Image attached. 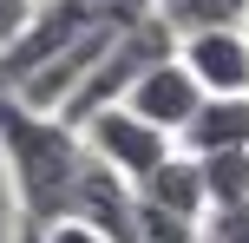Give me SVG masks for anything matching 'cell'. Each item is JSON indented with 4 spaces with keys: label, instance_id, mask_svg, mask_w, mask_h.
I'll list each match as a JSON object with an SVG mask.
<instances>
[{
    "label": "cell",
    "instance_id": "cell-8",
    "mask_svg": "<svg viewBox=\"0 0 249 243\" xmlns=\"http://www.w3.org/2000/svg\"><path fill=\"white\" fill-rule=\"evenodd\" d=\"M138 197H144V204H158V210H177V217H203V210H210L203 165H197L190 151H177L171 165H158L144 184H138Z\"/></svg>",
    "mask_w": 249,
    "mask_h": 243
},
{
    "label": "cell",
    "instance_id": "cell-10",
    "mask_svg": "<svg viewBox=\"0 0 249 243\" xmlns=\"http://www.w3.org/2000/svg\"><path fill=\"white\" fill-rule=\"evenodd\" d=\"M197 165H203L210 204H243L249 197V151H210V158H197Z\"/></svg>",
    "mask_w": 249,
    "mask_h": 243
},
{
    "label": "cell",
    "instance_id": "cell-16",
    "mask_svg": "<svg viewBox=\"0 0 249 243\" xmlns=\"http://www.w3.org/2000/svg\"><path fill=\"white\" fill-rule=\"evenodd\" d=\"M33 7H46V0H33Z\"/></svg>",
    "mask_w": 249,
    "mask_h": 243
},
{
    "label": "cell",
    "instance_id": "cell-13",
    "mask_svg": "<svg viewBox=\"0 0 249 243\" xmlns=\"http://www.w3.org/2000/svg\"><path fill=\"white\" fill-rule=\"evenodd\" d=\"M39 237L46 243H112L99 230V224H86V217H59V224H39Z\"/></svg>",
    "mask_w": 249,
    "mask_h": 243
},
{
    "label": "cell",
    "instance_id": "cell-12",
    "mask_svg": "<svg viewBox=\"0 0 249 243\" xmlns=\"http://www.w3.org/2000/svg\"><path fill=\"white\" fill-rule=\"evenodd\" d=\"M203 243H249V197L203 210Z\"/></svg>",
    "mask_w": 249,
    "mask_h": 243
},
{
    "label": "cell",
    "instance_id": "cell-2",
    "mask_svg": "<svg viewBox=\"0 0 249 243\" xmlns=\"http://www.w3.org/2000/svg\"><path fill=\"white\" fill-rule=\"evenodd\" d=\"M177 46H184V33H177L158 7L138 13V20L112 39V53L92 66V79L72 92V99H66L59 118H66V125H86L92 112H105V105H124V99H131V86H138L144 73H158L164 59H177Z\"/></svg>",
    "mask_w": 249,
    "mask_h": 243
},
{
    "label": "cell",
    "instance_id": "cell-1",
    "mask_svg": "<svg viewBox=\"0 0 249 243\" xmlns=\"http://www.w3.org/2000/svg\"><path fill=\"white\" fill-rule=\"evenodd\" d=\"M0 151H7L26 224L72 217V191H79V171H86V131L79 125H66L59 112H33L13 92H0Z\"/></svg>",
    "mask_w": 249,
    "mask_h": 243
},
{
    "label": "cell",
    "instance_id": "cell-7",
    "mask_svg": "<svg viewBox=\"0 0 249 243\" xmlns=\"http://www.w3.org/2000/svg\"><path fill=\"white\" fill-rule=\"evenodd\" d=\"M190 158H210V151H249V92H210L203 112L190 118L184 138Z\"/></svg>",
    "mask_w": 249,
    "mask_h": 243
},
{
    "label": "cell",
    "instance_id": "cell-4",
    "mask_svg": "<svg viewBox=\"0 0 249 243\" xmlns=\"http://www.w3.org/2000/svg\"><path fill=\"white\" fill-rule=\"evenodd\" d=\"M203 99H210V92L197 86V73H190L184 59H164L158 73H144V79L131 86V99H124V105H131L138 118H151L158 131L184 138V131H190V118L203 112Z\"/></svg>",
    "mask_w": 249,
    "mask_h": 243
},
{
    "label": "cell",
    "instance_id": "cell-3",
    "mask_svg": "<svg viewBox=\"0 0 249 243\" xmlns=\"http://www.w3.org/2000/svg\"><path fill=\"white\" fill-rule=\"evenodd\" d=\"M79 131H86V151L99 158V165H112L118 178H131V184H144L158 165H171V158L184 151L171 131H158L151 118H138L131 105H105V112H92Z\"/></svg>",
    "mask_w": 249,
    "mask_h": 243
},
{
    "label": "cell",
    "instance_id": "cell-11",
    "mask_svg": "<svg viewBox=\"0 0 249 243\" xmlns=\"http://www.w3.org/2000/svg\"><path fill=\"white\" fill-rule=\"evenodd\" d=\"M138 243H203V217H177L138 197Z\"/></svg>",
    "mask_w": 249,
    "mask_h": 243
},
{
    "label": "cell",
    "instance_id": "cell-5",
    "mask_svg": "<svg viewBox=\"0 0 249 243\" xmlns=\"http://www.w3.org/2000/svg\"><path fill=\"white\" fill-rule=\"evenodd\" d=\"M72 217L99 224L112 243H138V184L86 151V171H79V191H72Z\"/></svg>",
    "mask_w": 249,
    "mask_h": 243
},
{
    "label": "cell",
    "instance_id": "cell-14",
    "mask_svg": "<svg viewBox=\"0 0 249 243\" xmlns=\"http://www.w3.org/2000/svg\"><path fill=\"white\" fill-rule=\"evenodd\" d=\"M33 13H39L33 0H0V53H7L13 39H20L26 26H33Z\"/></svg>",
    "mask_w": 249,
    "mask_h": 243
},
{
    "label": "cell",
    "instance_id": "cell-15",
    "mask_svg": "<svg viewBox=\"0 0 249 243\" xmlns=\"http://www.w3.org/2000/svg\"><path fill=\"white\" fill-rule=\"evenodd\" d=\"M13 243H46V237H39V224H20V237H13Z\"/></svg>",
    "mask_w": 249,
    "mask_h": 243
},
{
    "label": "cell",
    "instance_id": "cell-6",
    "mask_svg": "<svg viewBox=\"0 0 249 243\" xmlns=\"http://www.w3.org/2000/svg\"><path fill=\"white\" fill-rule=\"evenodd\" d=\"M177 59L197 73L203 92H249V26L236 33H190Z\"/></svg>",
    "mask_w": 249,
    "mask_h": 243
},
{
    "label": "cell",
    "instance_id": "cell-9",
    "mask_svg": "<svg viewBox=\"0 0 249 243\" xmlns=\"http://www.w3.org/2000/svg\"><path fill=\"white\" fill-rule=\"evenodd\" d=\"M158 13L177 26V33H236L249 26V0H158Z\"/></svg>",
    "mask_w": 249,
    "mask_h": 243
}]
</instances>
